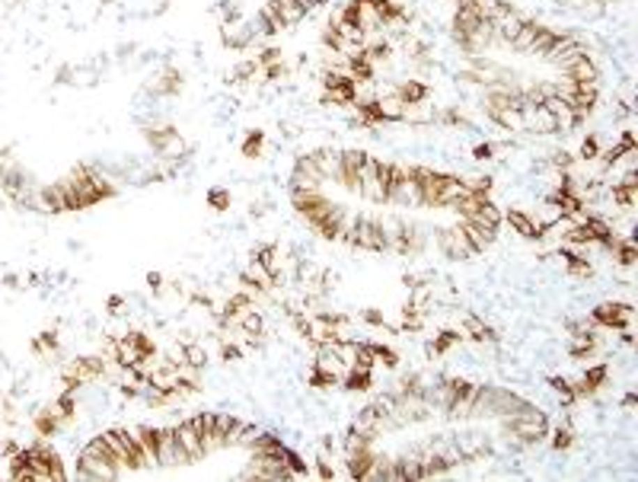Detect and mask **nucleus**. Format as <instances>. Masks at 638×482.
I'll list each match as a JSON object with an SVG mask.
<instances>
[{"mask_svg":"<svg viewBox=\"0 0 638 482\" xmlns=\"http://www.w3.org/2000/svg\"><path fill=\"white\" fill-rule=\"evenodd\" d=\"M220 16H224V26H236L243 20V10L236 0H220Z\"/></svg>","mask_w":638,"mask_h":482,"instance_id":"36","label":"nucleus"},{"mask_svg":"<svg viewBox=\"0 0 638 482\" xmlns=\"http://www.w3.org/2000/svg\"><path fill=\"white\" fill-rule=\"evenodd\" d=\"M338 384H342V377L326 370V368H316V364L307 374V386H313V390H332V386H338Z\"/></svg>","mask_w":638,"mask_h":482,"instance_id":"21","label":"nucleus"},{"mask_svg":"<svg viewBox=\"0 0 638 482\" xmlns=\"http://www.w3.org/2000/svg\"><path fill=\"white\" fill-rule=\"evenodd\" d=\"M262 151H265V131H246V137H243V144H240V153L246 160H255V157H262Z\"/></svg>","mask_w":638,"mask_h":482,"instance_id":"26","label":"nucleus"},{"mask_svg":"<svg viewBox=\"0 0 638 482\" xmlns=\"http://www.w3.org/2000/svg\"><path fill=\"white\" fill-rule=\"evenodd\" d=\"M342 390L348 393H370L374 390V370H358V368H348L342 374Z\"/></svg>","mask_w":638,"mask_h":482,"instance_id":"13","label":"nucleus"},{"mask_svg":"<svg viewBox=\"0 0 638 482\" xmlns=\"http://www.w3.org/2000/svg\"><path fill=\"white\" fill-rule=\"evenodd\" d=\"M600 151H603V147H600V137H597V135H587L584 141H581V160H587V163L600 157Z\"/></svg>","mask_w":638,"mask_h":482,"instance_id":"37","label":"nucleus"},{"mask_svg":"<svg viewBox=\"0 0 638 482\" xmlns=\"http://www.w3.org/2000/svg\"><path fill=\"white\" fill-rule=\"evenodd\" d=\"M252 262L259 265V269L268 271L275 281L281 278V249H278V243H262V246H255L252 249Z\"/></svg>","mask_w":638,"mask_h":482,"instance_id":"9","label":"nucleus"},{"mask_svg":"<svg viewBox=\"0 0 638 482\" xmlns=\"http://www.w3.org/2000/svg\"><path fill=\"white\" fill-rule=\"evenodd\" d=\"M377 106H380V115H383V125H390V121H406V103L390 93V96H380L377 99Z\"/></svg>","mask_w":638,"mask_h":482,"instance_id":"15","label":"nucleus"},{"mask_svg":"<svg viewBox=\"0 0 638 482\" xmlns=\"http://www.w3.org/2000/svg\"><path fill=\"white\" fill-rule=\"evenodd\" d=\"M147 285H151L153 297H163L166 294V278L160 275V271H151V275H147Z\"/></svg>","mask_w":638,"mask_h":482,"instance_id":"42","label":"nucleus"},{"mask_svg":"<svg viewBox=\"0 0 638 482\" xmlns=\"http://www.w3.org/2000/svg\"><path fill=\"white\" fill-rule=\"evenodd\" d=\"M370 352H374V361L380 364V368H386V370H396V368H399V361H402L396 348L383 345V342H370Z\"/></svg>","mask_w":638,"mask_h":482,"instance_id":"25","label":"nucleus"},{"mask_svg":"<svg viewBox=\"0 0 638 482\" xmlns=\"http://www.w3.org/2000/svg\"><path fill=\"white\" fill-rule=\"evenodd\" d=\"M137 437V444L144 447V457H147V469L160 467V428H153V425H137V428H131Z\"/></svg>","mask_w":638,"mask_h":482,"instance_id":"7","label":"nucleus"},{"mask_svg":"<svg viewBox=\"0 0 638 482\" xmlns=\"http://www.w3.org/2000/svg\"><path fill=\"white\" fill-rule=\"evenodd\" d=\"M501 224H508L510 234H517L520 240H530V243L546 240V234H542V227L536 224V218L530 211H524V208H508V211H501Z\"/></svg>","mask_w":638,"mask_h":482,"instance_id":"3","label":"nucleus"},{"mask_svg":"<svg viewBox=\"0 0 638 482\" xmlns=\"http://www.w3.org/2000/svg\"><path fill=\"white\" fill-rule=\"evenodd\" d=\"M632 317H635L632 303L613 301V303H600V307H593L591 323H593V326H600V329H616V332H619V329H629Z\"/></svg>","mask_w":638,"mask_h":482,"instance_id":"2","label":"nucleus"},{"mask_svg":"<svg viewBox=\"0 0 638 482\" xmlns=\"http://www.w3.org/2000/svg\"><path fill=\"white\" fill-rule=\"evenodd\" d=\"M459 336H463V339L479 342V345H485V342H488V345H495V342H498V332L492 329V326H488L482 317L469 313V310H466V313H459Z\"/></svg>","mask_w":638,"mask_h":482,"instance_id":"5","label":"nucleus"},{"mask_svg":"<svg viewBox=\"0 0 638 482\" xmlns=\"http://www.w3.org/2000/svg\"><path fill=\"white\" fill-rule=\"evenodd\" d=\"M61 428H64V422H61V419L48 406L42 409V412L32 415V431H36V437H45V441H48V437H54Z\"/></svg>","mask_w":638,"mask_h":482,"instance_id":"14","label":"nucleus"},{"mask_svg":"<svg viewBox=\"0 0 638 482\" xmlns=\"http://www.w3.org/2000/svg\"><path fill=\"white\" fill-rule=\"evenodd\" d=\"M549 386L556 390L559 402H562L565 409H571L575 402H578V396H575V384H571L568 377H549Z\"/></svg>","mask_w":638,"mask_h":482,"instance_id":"27","label":"nucleus"},{"mask_svg":"<svg viewBox=\"0 0 638 482\" xmlns=\"http://www.w3.org/2000/svg\"><path fill=\"white\" fill-rule=\"evenodd\" d=\"M466 188H469V195L473 198H492L495 182L488 179V176H473V179H466Z\"/></svg>","mask_w":638,"mask_h":482,"instance_id":"32","label":"nucleus"},{"mask_svg":"<svg viewBox=\"0 0 638 482\" xmlns=\"http://www.w3.org/2000/svg\"><path fill=\"white\" fill-rule=\"evenodd\" d=\"M38 211H48V214H64V211H68V202H64V186H61V182H52V186L38 188Z\"/></svg>","mask_w":638,"mask_h":482,"instance_id":"10","label":"nucleus"},{"mask_svg":"<svg viewBox=\"0 0 638 482\" xmlns=\"http://www.w3.org/2000/svg\"><path fill=\"white\" fill-rule=\"evenodd\" d=\"M434 243L437 249H441L443 256L450 259V262H469V259H476V253L469 249V243H466V236L459 234V227H437L434 230Z\"/></svg>","mask_w":638,"mask_h":482,"instance_id":"1","label":"nucleus"},{"mask_svg":"<svg viewBox=\"0 0 638 482\" xmlns=\"http://www.w3.org/2000/svg\"><path fill=\"white\" fill-rule=\"evenodd\" d=\"M578 444V435H575V428H571V422L559 425L556 431H552V451H571V447Z\"/></svg>","mask_w":638,"mask_h":482,"instance_id":"28","label":"nucleus"},{"mask_svg":"<svg viewBox=\"0 0 638 482\" xmlns=\"http://www.w3.org/2000/svg\"><path fill=\"white\" fill-rule=\"evenodd\" d=\"M284 58V54H281V48H275V45H268V48H262V52H259V68H265V64H275V61H281Z\"/></svg>","mask_w":638,"mask_h":482,"instance_id":"40","label":"nucleus"},{"mask_svg":"<svg viewBox=\"0 0 638 482\" xmlns=\"http://www.w3.org/2000/svg\"><path fill=\"white\" fill-rule=\"evenodd\" d=\"M319 42H323L326 52H338L342 54V48H345V36H342V26L335 23V16H332L329 23H326L323 36H319Z\"/></svg>","mask_w":638,"mask_h":482,"instance_id":"22","label":"nucleus"},{"mask_svg":"<svg viewBox=\"0 0 638 482\" xmlns=\"http://www.w3.org/2000/svg\"><path fill=\"white\" fill-rule=\"evenodd\" d=\"M393 93H396L406 106H415V103H425V99L431 96V86L428 83H421V80H399Z\"/></svg>","mask_w":638,"mask_h":482,"instance_id":"12","label":"nucleus"},{"mask_svg":"<svg viewBox=\"0 0 638 482\" xmlns=\"http://www.w3.org/2000/svg\"><path fill=\"white\" fill-rule=\"evenodd\" d=\"M354 109H358V125L360 128H377V125H383V115H380L377 99H358Z\"/></svg>","mask_w":638,"mask_h":482,"instance_id":"17","label":"nucleus"},{"mask_svg":"<svg viewBox=\"0 0 638 482\" xmlns=\"http://www.w3.org/2000/svg\"><path fill=\"white\" fill-rule=\"evenodd\" d=\"M609 253H613V259L619 265H625V269L635 265V259H638V249H635V240H632V236H616Z\"/></svg>","mask_w":638,"mask_h":482,"instance_id":"19","label":"nucleus"},{"mask_svg":"<svg viewBox=\"0 0 638 482\" xmlns=\"http://www.w3.org/2000/svg\"><path fill=\"white\" fill-rule=\"evenodd\" d=\"M236 326L243 329V336H262V329H265V319H262V313L259 310H246L240 319H236Z\"/></svg>","mask_w":638,"mask_h":482,"instance_id":"29","label":"nucleus"},{"mask_svg":"<svg viewBox=\"0 0 638 482\" xmlns=\"http://www.w3.org/2000/svg\"><path fill=\"white\" fill-rule=\"evenodd\" d=\"M364 54L380 68V64H386V61L393 58V45L390 42H370V45H364Z\"/></svg>","mask_w":638,"mask_h":482,"instance_id":"31","label":"nucleus"},{"mask_svg":"<svg viewBox=\"0 0 638 482\" xmlns=\"http://www.w3.org/2000/svg\"><path fill=\"white\" fill-rule=\"evenodd\" d=\"M313 473L319 476V479H335V467H332V460L326 457V453H319V457H316Z\"/></svg>","mask_w":638,"mask_h":482,"instance_id":"38","label":"nucleus"},{"mask_svg":"<svg viewBox=\"0 0 638 482\" xmlns=\"http://www.w3.org/2000/svg\"><path fill=\"white\" fill-rule=\"evenodd\" d=\"M459 339H463V336H459L457 329H443V332H437L434 339L428 342V354H431V358H437V354H447Z\"/></svg>","mask_w":638,"mask_h":482,"instance_id":"20","label":"nucleus"},{"mask_svg":"<svg viewBox=\"0 0 638 482\" xmlns=\"http://www.w3.org/2000/svg\"><path fill=\"white\" fill-rule=\"evenodd\" d=\"M262 77L268 83H281V80H287V77H291V68H287V61L281 58V61H275V64H265Z\"/></svg>","mask_w":638,"mask_h":482,"instance_id":"34","label":"nucleus"},{"mask_svg":"<svg viewBox=\"0 0 638 482\" xmlns=\"http://www.w3.org/2000/svg\"><path fill=\"white\" fill-rule=\"evenodd\" d=\"M284 463H287V469L294 473V479H297V476H310V473H313V467H310V463H303V457L297 451H291V447H284Z\"/></svg>","mask_w":638,"mask_h":482,"instance_id":"33","label":"nucleus"},{"mask_svg":"<svg viewBox=\"0 0 638 482\" xmlns=\"http://www.w3.org/2000/svg\"><path fill=\"white\" fill-rule=\"evenodd\" d=\"M220 358H224L227 364H230V361H240V358H243V348L236 345V342H220Z\"/></svg>","mask_w":638,"mask_h":482,"instance_id":"39","label":"nucleus"},{"mask_svg":"<svg viewBox=\"0 0 638 482\" xmlns=\"http://www.w3.org/2000/svg\"><path fill=\"white\" fill-rule=\"evenodd\" d=\"M552 166H556V170H562V173H571V166H575V153L559 151L556 157H552Z\"/></svg>","mask_w":638,"mask_h":482,"instance_id":"41","label":"nucleus"},{"mask_svg":"<svg viewBox=\"0 0 638 482\" xmlns=\"http://www.w3.org/2000/svg\"><path fill=\"white\" fill-rule=\"evenodd\" d=\"M495 151H498V144H476L473 147V157L476 160H495Z\"/></svg>","mask_w":638,"mask_h":482,"instance_id":"44","label":"nucleus"},{"mask_svg":"<svg viewBox=\"0 0 638 482\" xmlns=\"http://www.w3.org/2000/svg\"><path fill=\"white\" fill-rule=\"evenodd\" d=\"M284 441L278 435H268V431H259L255 435V444L249 447V453H268V457H284Z\"/></svg>","mask_w":638,"mask_h":482,"instance_id":"16","label":"nucleus"},{"mask_svg":"<svg viewBox=\"0 0 638 482\" xmlns=\"http://www.w3.org/2000/svg\"><path fill=\"white\" fill-rule=\"evenodd\" d=\"M173 431H176V441H179V444L188 451L192 463H198V460L208 457V453H204V447H202V435H198V428H195V422H192V419H182L179 425H173Z\"/></svg>","mask_w":638,"mask_h":482,"instance_id":"6","label":"nucleus"},{"mask_svg":"<svg viewBox=\"0 0 638 482\" xmlns=\"http://www.w3.org/2000/svg\"><path fill=\"white\" fill-rule=\"evenodd\" d=\"M144 141L151 144L160 157H166V153L173 151L182 137H179V131H176L173 125H163V128H144Z\"/></svg>","mask_w":638,"mask_h":482,"instance_id":"8","label":"nucleus"},{"mask_svg":"<svg viewBox=\"0 0 638 482\" xmlns=\"http://www.w3.org/2000/svg\"><path fill=\"white\" fill-rule=\"evenodd\" d=\"M259 61L255 58H243L236 68L230 70V83H246V80H255V74H259Z\"/></svg>","mask_w":638,"mask_h":482,"instance_id":"30","label":"nucleus"},{"mask_svg":"<svg viewBox=\"0 0 638 482\" xmlns=\"http://www.w3.org/2000/svg\"><path fill=\"white\" fill-rule=\"evenodd\" d=\"M323 182L326 176L319 173V166L310 160V153L294 160V170H291V186L297 188H307V192H323Z\"/></svg>","mask_w":638,"mask_h":482,"instance_id":"4","label":"nucleus"},{"mask_svg":"<svg viewBox=\"0 0 638 482\" xmlns=\"http://www.w3.org/2000/svg\"><path fill=\"white\" fill-rule=\"evenodd\" d=\"M230 202H233V195H230V188H224V186H218V188H211L208 192V204L214 208V211H227Z\"/></svg>","mask_w":638,"mask_h":482,"instance_id":"35","label":"nucleus"},{"mask_svg":"<svg viewBox=\"0 0 638 482\" xmlns=\"http://www.w3.org/2000/svg\"><path fill=\"white\" fill-rule=\"evenodd\" d=\"M488 119L495 121V125H501L504 131H526L524 115H520L517 109H501V112H488Z\"/></svg>","mask_w":638,"mask_h":482,"instance_id":"23","label":"nucleus"},{"mask_svg":"<svg viewBox=\"0 0 638 482\" xmlns=\"http://www.w3.org/2000/svg\"><path fill=\"white\" fill-rule=\"evenodd\" d=\"M182 90V74L176 68H166V74L160 77V83H153V93L157 96H176Z\"/></svg>","mask_w":638,"mask_h":482,"instance_id":"24","label":"nucleus"},{"mask_svg":"<svg viewBox=\"0 0 638 482\" xmlns=\"http://www.w3.org/2000/svg\"><path fill=\"white\" fill-rule=\"evenodd\" d=\"M345 70H348V77H354L358 83H374V77H377V64L367 58V54H364V48H360V52H354V54H348V58H345Z\"/></svg>","mask_w":638,"mask_h":482,"instance_id":"11","label":"nucleus"},{"mask_svg":"<svg viewBox=\"0 0 638 482\" xmlns=\"http://www.w3.org/2000/svg\"><path fill=\"white\" fill-rule=\"evenodd\" d=\"M105 307H109V313H121V307H125V297H121V294H112Z\"/></svg>","mask_w":638,"mask_h":482,"instance_id":"45","label":"nucleus"},{"mask_svg":"<svg viewBox=\"0 0 638 482\" xmlns=\"http://www.w3.org/2000/svg\"><path fill=\"white\" fill-rule=\"evenodd\" d=\"M635 402H638L635 393H625V396H623V409H635Z\"/></svg>","mask_w":638,"mask_h":482,"instance_id":"46","label":"nucleus"},{"mask_svg":"<svg viewBox=\"0 0 638 482\" xmlns=\"http://www.w3.org/2000/svg\"><path fill=\"white\" fill-rule=\"evenodd\" d=\"M360 319H364V323L367 326H377V329H380L383 323H386V317H383L380 310H374V307H367V310H360Z\"/></svg>","mask_w":638,"mask_h":482,"instance_id":"43","label":"nucleus"},{"mask_svg":"<svg viewBox=\"0 0 638 482\" xmlns=\"http://www.w3.org/2000/svg\"><path fill=\"white\" fill-rule=\"evenodd\" d=\"M179 348H182V361H185L188 368L204 370V364H208V348H204L202 342L185 339V342H179Z\"/></svg>","mask_w":638,"mask_h":482,"instance_id":"18","label":"nucleus"}]
</instances>
